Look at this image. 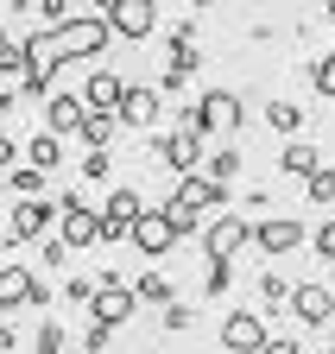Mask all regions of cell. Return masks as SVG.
Returning a JSON list of instances; mask_svg holds the SVG:
<instances>
[{
    "label": "cell",
    "mask_w": 335,
    "mask_h": 354,
    "mask_svg": "<svg viewBox=\"0 0 335 354\" xmlns=\"http://www.w3.org/2000/svg\"><path fill=\"white\" fill-rule=\"evenodd\" d=\"M108 342H114V329H108V323H89V335H82V348H89V354H108Z\"/></svg>",
    "instance_id": "36"
},
{
    "label": "cell",
    "mask_w": 335,
    "mask_h": 354,
    "mask_svg": "<svg viewBox=\"0 0 335 354\" xmlns=\"http://www.w3.org/2000/svg\"><path fill=\"white\" fill-rule=\"evenodd\" d=\"M323 7H329V19H335V0H323Z\"/></svg>",
    "instance_id": "44"
},
{
    "label": "cell",
    "mask_w": 335,
    "mask_h": 354,
    "mask_svg": "<svg viewBox=\"0 0 335 354\" xmlns=\"http://www.w3.org/2000/svg\"><path fill=\"white\" fill-rule=\"evenodd\" d=\"M64 297L89 310V304H95V279H70V285H64Z\"/></svg>",
    "instance_id": "35"
},
{
    "label": "cell",
    "mask_w": 335,
    "mask_h": 354,
    "mask_svg": "<svg viewBox=\"0 0 335 354\" xmlns=\"http://www.w3.org/2000/svg\"><path fill=\"white\" fill-rule=\"evenodd\" d=\"M266 342H272V329H266L260 310H228L222 317V348L228 354H260Z\"/></svg>",
    "instance_id": "10"
},
{
    "label": "cell",
    "mask_w": 335,
    "mask_h": 354,
    "mask_svg": "<svg viewBox=\"0 0 335 354\" xmlns=\"http://www.w3.org/2000/svg\"><path fill=\"white\" fill-rule=\"evenodd\" d=\"M190 323H196V310H190V304H164V329H171V335H184Z\"/></svg>",
    "instance_id": "33"
},
{
    "label": "cell",
    "mask_w": 335,
    "mask_h": 354,
    "mask_svg": "<svg viewBox=\"0 0 335 354\" xmlns=\"http://www.w3.org/2000/svg\"><path fill=\"white\" fill-rule=\"evenodd\" d=\"M133 310H140V297H133V285L120 279V272H102V279H95V304H89V317H95V323L120 329Z\"/></svg>",
    "instance_id": "7"
},
{
    "label": "cell",
    "mask_w": 335,
    "mask_h": 354,
    "mask_svg": "<svg viewBox=\"0 0 335 354\" xmlns=\"http://www.w3.org/2000/svg\"><path fill=\"white\" fill-rule=\"evenodd\" d=\"M190 7H196V13H202V7H216V0H190Z\"/></svg>",
    "instance_id": "43"
},
{
    "label": "cell",
    "mask_w": 335,
    "mask_h": 354,
    "mask_svg": "<svg viewBox=\"0 0 335 354\" xmlns=\"http://www.w3.org/2000/svg\"><path fill=\"white\" fill-rule=\"evenodd\" d=\"M108 171H114V152H89L82 158V177H95V184H108Z\"/></svg>",
    "instance_id": "34"
},
{
    "label": "cell",
    "mask_w": 335,
    "mask_h": 354,
    "mask_svg": "<svg viewBox=\"0 0 335 354\" xmlns=\"http://www.w3.org/2000/svg\"><path fill=\"white\" fill-rule=\"evenodd\" d=\"M234 171H240V152L234 146H222V152L202 158V177H216V184H234Z\"/></svg>",
    "instance_id": "26"
},
{
    "label": "cell",
    "mask_w": 335,
    "mask_h": 354,
    "mask_svg": "<svg viewBox=\"0 0 335 354\" xmlns=\"http://www.w3.org/2000/svg\"><path fill=\"white\" fill-rule=\"evenodd\" d=\"M310 247H316V259H335V215L310 228Z\"/></svg>",
    "instance_id": "32"
},
{
    "label": "cell",
    "mask_w": 335,
    "mask_h": 354,
    "mask_svg": "<svg viewBox=\"0 0 335 354\" xmlns=\"http://www.w3.org/2000/svg\"><path fill=\"white\" fill-rule=\"evenodd\" d=\"M64 342H70V335H64V323H38V335H32V348H38V354H64Z\"/></svg>",
    "instance_id": "31"
},
{
    "label": "cell",
    "mask_w": 335,
    "mask_h": 354,
    "mask_svg": "<svg viewBox=\"0 0 335 354\" xmlns=\"http://www.w3.org/2000/svg\"><path fill=\"white\" fill-rule=\"evenodd\" d=\"M108 38H114V26H108L102 13H82V19H64V26H51V32H32V38H26V57H32L38 70H57V64H76V57L108 51Z\"/></svg>",
    "instance_id": "1"
},
{
    "label": "cell",
    "mask_w": 335,
    "mask_h": 354,
    "mask_svg": "<svg viewBox=\"0 0 335 354\" xmlns=\"http://www.w3.org/2000/svg\"><path fill=\"white\" fill-rule=\"evenodd\" d=\"M240 247H253V221L247 215H209L202 221V259L209 266H234Z\"/></svg>",
    "instance_id": "4"
},
{
    "label": "cell",
    "mask_w": 335,
    "mask_h": 354,
    "mask_svg": "<svg viewBox=\"0 0 335 354\" xmlns=\"http://www.w3.org/2000/svg\"><path fill=\"white\" fill-rule=\"evenodd\" d=\"M114 127H120V114H89V120H82V140H89V152H108Z\"/></svg>",
    "instance_id": "25"
},
{
    "label": "cell",
    "mask_w": 335,
    "mask_h": 354,
    "mask_svg": "<svg viewBox=\"0 0 335 354\" xmlns=\"http://www.w3.org/2000/svg\"><path fill=\"white\" fill-rule=\"evenodd\" d=\"M45 95H51V70H38V64H32V70L19 76V102H45Z\"/></svg>",
    "instance_id": "28"
},
{
    "label": "cell",
    "mask_w": 335,
    "mask_h": 354,
    "mask_svg": "<svg viewBox=\"0 0 335 354\" xmlns=\"http://www.w3.org/2000/svg\"><path fill=\"white\" fill-rule=\"evenodd\" d=\"M133 297H140V304H158V310H164V304H178L171 279H164V272H152V266H146V272L133 279Z\"/></svg>",
    "instance_id": "20"
},
{
    "label": "cell",
    "mask_w": 335,
    "mask_h": 354,
    "mask_svg": "<svg viewBox=\"0 0 335 354\" xmlns=\"http://www.w3.org/2000/svg\"><path fill=\"white\" fill-rule=\"evenodd\" d=\"M329 348H335V342H329Z\"/></svg>",
    "instance_id": "45"
},
{
    "label": "cell",
    "mask_w": 335,
    "mask_h": 354,
    "mask_svg": "<svg viewBox=\"0 0 335 354\" xmlns=\"http://www.w3.org/2000/svg\"><path fill=\"white\" fill-rule=\"evenodd\" d=\"M57 241L64 247H95L102 241V209L82 196H57Z\"/></svg>",
    "instance_id": "6"
},
{
    "label": "cell",
    "mask_w": 335,
    "mask_h": 354,
    "mask_svg": "<svg viewBox=\"0 0 335 354\" xmlns=\"http://www.w3.org/2000/svg\"><path fill=\"white\" fill-rule=\"evenodd\" d=\"M57 221V203L32 196V203H13V221H7V241H45Z\"/></svg>",
    "instance_id": "14"
},
{
    "label": "cell",
    "mask_w": 335,
    "mask_h": 354,
    "mask_svg": "<svg viewBox=\"0 0 335 354\" xmlns=\"http://www.w3.org/2000/svg\"><path fill=\"white\" fill-rule=\"evenodd\" d=\"M32 57H26V44H13V32L0 26V76H26Z\"/></svg>",
    "instance_id": "24"
},
{
    "label": "cell",
    "mask_w": 335,
    "mask_h": 354,
    "mask_svg": "<svg viewBox=\"0 0 335 354\" xmlns=\"http://www.w3.org/2000/svg\"><path fill=\"white\" fill-rule=\"evenodd\" d=\"M310 88H316V95H329V102H335V51H323V57L310 64Z\"/></svg>",
    "instance_id": "27"
},
{
    "label": "cell",
    "mask_w": 335,
    "mask_h": 354,
    "mask_svg": "<svg viewBox=\"0 0 335 354\" xmlns=\"http://www.w3.org/2000/svg\"><path fill=\"white\" fill-rule=\"evenodd\" d=\"M329 354H335V348H329Z\"/></svg>",
    "instance_id": "46"
},
{
    "label": "cell",
    "mask_w": 335,
    "mask_h": 354,
    "mask_svg": "<svg viewBox=\"0 0 335 354\" xmlns=\"http://www.w3.org/2000/svg\"><path fill=\"white\" fill-rule=\"evenodd\" d=\"M0 354H19V335H13L7 323H0Z\"/></svg>",
    "instance_id": "42"
},
{
    "label": "cell",
    "mask_w": 335,
    "mask_h": 354,
    "mask_svg": "<svg viewBox=\"0 0 335 354\" xmlns=\"http://www.w3.org/2000/svg\"><path fill=\"white\" fill-rule=\"evenodd\" d=\"M140 215H146V196H140L133 184H114L108 203H102V241H127Z\"/></svg>",
    "instance_id": "8"
},
{
    "label": "cell",
    "mask_w": 335,
    "mask_h": 354,
    "mask_svg": "<svg viewBox=\"0 0 335 354\" xmlns=\"http://www.w3.org/2000/svg\"><path fill=\"white\" fill-rule=\"evenodd\" d=\"M228 203V184H216V177H178V190H171V203H164V215H171V228L178 234H196L202 228V215L209 209H222Z\"/></svg>",
    "instance_id": "3"
},
{
    "label": "cell",
    "mask_w": 335,
    "mask_h": 354,
    "mask_svg": "<svg viewBox=\"0 0 335 354\" xmlns=\"http://www.w3.org/2000/svg\"><path fill=\"white\" fill-rule=\"evenodd\" d=\"M19 152H26V146H13V133H7V127H0V177H7V171L19 165Z\"/></svg>",
    "instance_id": "37"
},
{
    "label": "cell",
    "mask_w": 335,
    "mask_h": 354,
    "mask_svg": "<svg viewBox=\"0 0 335 354\" xmlns=\"http://www.w3.org/2000/svg\"><path fill=\"white\" fill-rule=\"evenodd\" d=\"M13 108H19V88H0V120H7Z\"/></svg>",
    "instance_id": "41"
},
{
    "label": "cell",
    "mask_w": 335,
    "mask_h": 354,
    "mask_svg": "<svg viewBox=\"0 0 335 354\" xmlns=\"http://www.w3.org/2000/svg\"><path fill=\"white\" fill-rule=\"evenodd\" d=\"M240 120H247V108L234 88H202V102L184 108V133H196V140H234Z\"/></svg>",
    "instance_id": "2"
},
{
    "label": "cell",
    "mask_w": 335,
    "mask_h": 354,
    "mask_svg": "<svg viewBox=\"0 0 335 354\" xmlns=\"http://www.w3.org/2000/svg\"><path fill=\"white\" fill-rule=\"evenodd\" d=\"M127 241H133V247H140L146 259H158V253H171V247H178L184 234L171 228V215H164V209H152V203H146V215L133 221V234H127Z\"/></svg>",
    "instance_id": "12"
},
{
    "label": "cell",
    "mask_w": 335,
    "mask_h": 354,
    "mask_svg": "<svg viewBox=\"0 0 335 354\" xmlns=\"http://www.w3.org/2000/svg\"><path fill=\"white\" fill-rule=\"evenodd\" d=\"M304 196L310 203H335V165H323L316 177H304Z\"/></svg>",
    "instance_id": "30"
},
{
    "label": "cell",
    "mask_w": 335,
    "mask_h": 354,
    "mask_svg": "<svg viewBox=\"0 0 335 354\" xmlns=\"http://www.w3.org/2000/svg\"><path fill=\"white\" fill-rule=\"evenodd\" d=\"M146 158H164L178 177H196L209 152H202L196 133H184V127H178V133H146Z\"/></svg>",
    "instance_id": "5"
},
{
    "label": "cell",
    "mask_w": 335,
    "mask_h": 354,
    "mask_svg": "<svg viewBox=\"0 0 335 354\" xmlns=\"http://www.w3.org/2000/svg\"><path fill=\"white\" fill-rule=\"evenodd\" d=\"M120 95H127V82H120L114 70H95L89 82H82V108L89 114H120Z\"/></svg>",
    "instance_id": "16"
},
{
    "label": "cell",
    "mask_w": 335,
    "mask_h": 354,
    "mask_svg": "<svg viewBox=\"0 0 335 354\" xmlns=\"http://www.w3.org/2000/svg\"><path fill=\"white\" fill-rule=\"evenodd\" d=\"M260 354H304V335H272Z\"/></svg>",
    "instance_id": "38"
},
{
    "label": "cell",
    "mask_w": 335,
    "mask_h": 354,
    "mask_svg": "<svg viewBox=\"0 0 335 354\" xmlns=\"http://www.w3.org/2000/svg\"><path fill=\"white\" fill-rule=\"evenodd\" d=\"M26 165H38V171L51 177V171L64 165V140H57V133H38V140L26 146Z\"/></svg>",
    "instance_id": "22"
},
{
    "label": "cell",
    "mask_w": 335,
    "mask_h": 354,
    "mask_svg": "<svg viewBox=\"0 0 335 354\" xmlns=\"http://www.w3.org/2000/svg\"><path fill=\"white\" fill-rule=\"evenodd\" d=\"M82 120H89V108H82V95H51L45 102V133H82Z\"/></svg>",
    "instance_id": "18"
},
{
    "label": "cell",
    "mask_w": 335,
    "mask_h": 354,
    "mask_svg": "<svg viewBox=\"0 0 335 354\" xmlns=\"http://www.w3.org/2000/svg\"><path fill=\"white\" fill-rule=\"evenodd\" d=\"M234 285V266H209V297H222Z\"/></svg>",
    "instance_id": "39"
},
{
    "label": "cell",
    "mask_w": 335,
    "mask_h": 354,
    "mask_svg": "<svg viewBox=\"0 0 335 354\" xmlns=\"http://www.w3.org/2000/svg\"><path fill=\"white\" fill-rule=\"evenodd\" d=\"M260 297H266V310H285V304H291V279L266 272V279H260ZM266 310H260V317H266Z\"/></svg>",
    "instance_id": "29"
},
{
    "label": "cell",
    "mask_w": 335,
    "mask_h": 354,
    "mask_svg": "<svg viewBox=\"0 0 335 354\" xmlns=\"http://www.w3.org/2000/svg\"><path fill=\"white\" fill-rule=\"evenodd\" d=\"M266 120L285 133V140H298V127H304V102H266Z\"/></svg>",
    "instance_id": "23"
},
{
    "label": "cell",
    "mask_w": 335,
    "mask_h": 354,
    "mask_svg": "<svg viewBox=\"0 0 335 354\" xmlns=\"http://www.w3.org/2000/svg\"><path fill=\"white\" fill-rule=\"evenodd\" d=\"M278 171H285V177H316V171H323V152H316L310 140H285Z\"/></svg>",
    "instance_id": "19"
},
{
    "label": "cell",
    "mask_w": 335,
    "mask_h": 354,
    "mask_svg": "<svg viewBox=\"0 0 335 354\" xmlns=\"http://www.w3.org/2000/svg\"><path fill=\"white\" fill-rule=\"evenodd\" d=\"M164 114V95L152 82H127V95H120V127H133V133H152V120Z\"/></svg>",
    "instance_id": "13"
},
{
    "label": "cell",
    "mask_w": 335,
    "mask_h": 354,
    "mask_svg": "<svg viewBox=\"0 0 335 354\" xmlns=\"http://www.w3.org/2000/svg\"><path fill=\"white\" fill-rule=\"evenodd\" d=\"M114 38H127V44H146L158 32V0H114V13H108Z\"/></svg>",
    "instance_id": "11"
},
{
    "label": "cell",
    "mask_w": 335,
    "mask_h": 354,
    "mask_svg": "<svg viewBox=\"0 0 335 354\" xmlns=\"http://www.w3.org/2000/svg\"><path fill=\"white\" fill-rule=\"evenodd\" d=\"M253 247L260 253H298L304 247V221H285V215L260 221V228H253Z\"/></svg>",
    "instance_id": "17"
},
{
    "label": "cell",
    "mask_w": 335,
    "mask_h": 354,
    "mask_svg": "<svg viewBox=\"0 0 335 354\" xmlns=\"http://www.w3.org/2000/svg\"><path fill=\"white\" fill-rule=\"evenodd\" d=\"M45 259H51V272H57V266H64V259H70V247H64V241H57V234H45Z\"/></svg>",
    "instance_id": "40"
},
{
    "label": "cell",
    "mask_w": 335,
    "mask_h": 354,
    "mask_svg": "<svg viewBox=\"0 0 335 354\" xmlns=\"http://www.w3.org/2000/svg\"><path fill=\"white\" fill-rule=\"evenodd\" d=\"M291 317H298L304 329H329L335 323V291L323 285V279H304V285H291Z\"/></svg>",
    "instance_id": "9"
},
{
    "label": "cell",
    "mask_w": 335,
    "mask_h": 354,
    "mask_svg": "<svg viewBox=\"0 0 335 354\" xmlns=\"http://www.w3.org/2000/svg\"><path fill=\"white\" fill-rule=\"evenodd\" d=\"M26 304H51V291L26 266H0V310H26Z\"/></svg>",
    "instance_id": "15"
},
{
    "label": "cell",
    "mask_w": 335,
    "mask_h": 354,
    "mask_svg": "<svg viewBox=\"0 0 335 354\" xmlns=\"http://www.w3.org/2000/svg\"><path fill=\"white\" fill-rule=\"evenodd\" d=\"M45 184H51V177L38 171V165H13V171H7V190H13L19 203H32V196H45Z\"/></svg>",
    "instance_id": "21"
}]
</instances>
